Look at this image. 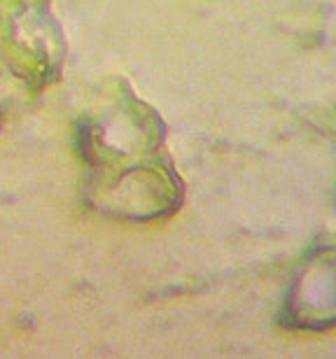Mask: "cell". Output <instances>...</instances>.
Segmentation results:
<instances>
[{"mask_svg": "<svg viewBox=\"0 0 336 359\" xmlns=\"http://www.w3.org/2000/svg\"><path fill=\"white\" fill-rule=\"evenodd\" d=\"M285 322L304 332L336 327V245L313 250L302 262L285 299Z\"/></svg>", "mask_w": 336, "mask_h": 359, "instance_id": "1", "label": "cell"}]
</instances>
